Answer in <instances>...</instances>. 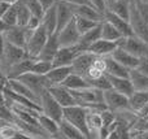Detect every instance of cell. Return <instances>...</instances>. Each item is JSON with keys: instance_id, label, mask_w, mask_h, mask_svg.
<instances>
[{"instance_id": "83f0119b", "label": "cell", "mask_w": 148, "mask_h": 139, "mask_svg": "<svg viewBox=\"0 0 148 139\" xmlns=\"http://www.w3.org/2000/svg\"><path fill=\"white\" fill-rule=\"evenodd\" d=\"M73 72L72 65H66V66H53L48 73L46 74V77L48 78L51 86L53 85H61L62 81Z\"/></svg>"}, {"instance_id": "cb8c5ba5", "label": "cell", "mask_w": 148, "mask_h": 139, "mask_svg": "<svg viewBox=\"0 0 148 139\" xmlns=\"http://www.w3.org/2000/svg\"><path fill=\"white\" fill-rule=\"evenodd\" d=\"M117 47V42H112V40H107V39H97L95 40L92 44H90L87 51L91 52L94 55L97 56H105V55H110L112 51Z\"/></svg>"}, {"instance_id": "8d00e7d4", "label": "cell", "mask_w": 148, "mask_h": 139, "mask_svg": "<svg viewBox=\"0 0 148 139\" xmlns=\"http://www.w3.org/2000/svg\"><path fill=\"white\" fill-rule=\"evenodd\" d=\"M74 22H75V27L81 35L84 34L86 31H88L90 29L95 27V26L99 23V22H96V21L88 20V18H84V17H79V16H74Z\"/></svg>"}, {"instance_id": "11a10c76", "label": "cell", "mask_w": 148, "mask_h": 139, "mask_svg": "<svg viewBox=\"0 0 148 139\" xmlns=\"http://www.w3.org/2000/svg\"><path fill=\"white\" fill-rule=\"evenodd\" d=\"M0 1H8V3H12L13 4V3H16L17 0H0Z\"/></svg>"}, {"instance_id": "9c48e42d", "label": "cell", "mask_w": 148, "mask_h": 139, "mask_svg": "<svg viewBox=\"0 0 148 139\" xmlns=\"http://www.w3.org/2000/svg\"><path fill=\"white\" fill-rule=\"evenodd\" d=\"M104 96V103L108 109L113 112H118L122 109H130L129 108V98L118 91L109 88V90L103 91Z\"/></svg>"}, {"instance_id": "d4e9b609", "label": "cell", "mask_w": 148, "mask_h": 139, "mask_svg": "<svg viewBox=\"0 0 148 139\" xmlns=\"http://www.w3.org/2000/svg\"><path fill=\"white\" fill-rule=\"evenodd\" d=\"M105 61V74L108 75H114V77H129V70L123 65H121L118 61H116L110 55H105L104 56Z\"/></svg>"}, {"instance_id": "4316f807", "label": "cell", "mask_w": 148, "mask_h": 139, "mask_svg": "<svg viewBox=\"0 0 148 139\" xmlns=\"http://www.w3.org/2000/svg\"><path fill=\"white\" fill-rule=\"evenodd\" d=\"M108 79H109L110 86H112L113 90L123 94V95H126L127 98L134 92V87H133V85H131L129 77H114V75H108Z\"/></svg>"}, {"instance_id": "30bf717a", "label": "cell", "mask_w": 148, "mask_h": 139, "mask_svg": "<svg viewBox=\"0 0 148 139\" xmlns=\"http://www.w3.org/2000/svg\"><path fill=\"white\" fill-rule=\"evenodd\" d=\"M30 33H31V29L26 27V26L13 25V26H9V27L3 33V36H4V40L25 48L26 40H27Z\"/></svg>"}, {"instance_id": "f6af8a7d", "label": "cell", "mask_w": 148, "mask_h": 139, "mask_svg": "<svg viewBox=\"0 0 148 139\" xmlns=\"http://www.w3.org/2000/svg\"><path fill=\"white\" fill-rule=\"evenodd\" d=\"M136 69H138L139 72H142L143 74L148 75V56L147 57H140V61H139Z\"/></svg>"}, {"instance_id": "d6986e66", "label": "cell", "mask_w": 148, "mask_h": 139, "mask_svg": "<svg viewBox=\"0 0 148 139\" xmlns=\"http://www.w3.org/2000/svg\"><path fill=\"white\" fill-rule=\"evenodd\" d=\"M95 56H96V55L91 53V52H88V51H82V52H79V53L77 55V57L74 59L73 64H72L73 72L83 77L84 73H86V70L88 69V66L92 64V61H94Z\"/></svg>"}, {"instance_id": "5bb4252c", "label": "cell", "mask_w": 148, "mask_h": 139, "mask_svg": "<svg viewBox=\"0 0 148 139\" xmlns=\"http://www.w3.org/2000/svg\"><path fill=\"white\" fill-rule=\"evenodd\" d=\"M48 91L51 92V95L56 99V101L62 107V108H64V107H69V105L77 104L72 91H70L69 88H66L65 86H62V85L49 86Z\"/></svg>"}, {"instance_id": "ab89813d", "label": "cell", "mask_w": 148, "mask_h": 139, "mask_svg": "<svg viewBox=\"0 0 148 139\" xmlns=\"http://www.w3.org/2000/svg\"><path fill=\"white\" fill-rule=\"evenodd\" d=\"M88 85L92 86V87L99 88V90H101V91H105V90H109V88H112V86H110V82H109V79H108V75L107 74L101 75V77L96 78V79L90 81Z\"/></svg>"}, {"instance_id": "7bdbcfd3", "label": "cell", "mask_w": 148, "mask_h": 139, "mask_svg": "<svg viewBox=\"0 0 148 139\" xmlns=\"http://www.w3.org/2000/svg\"><path fill=\"white\" fill-rule=\"evenodd\" d=\"M135 7L138 9L140 17L143 18V21L148 26V0H146V1H135Z\"/></svg>"}, {"instance_id": "9f6ffc18", "label": "cell", "mask_w": 148, "mask_h": 139, "mask_svg": "<svg viewBox=\"0 0 148 139\" xmlns=\"http://www.w3.org/2000/svg\"><path fill=\"white\" fill-rule=\"evenodd\" d=\"M144 118H146V120H147V121H148V113L146 114V116H144Z\"/></svg>"}, {"instance_id": "f1b7e54d", "label": "cell", "mask_w": 148, "mask_h": 139, "mask_svg": "<svg viewBox=\"0 0 148 139\" xmlns=\"http://www.w3.org/2000/svg\"><path fill=\"white\" fill-rule=\"evenodd\" d=\"M129 79L134 87V91H146L148 92V75L143 74L138 69L129 70Z\"/></svg>"}, {"instance_id": "ac0fdd59", "label": "cell", "mask_w": 148, "mask_h": 139, "mask_svg": "<svg viewBox=\"0 0 148 139\" xmlns=\"http://www.w3.org/2000/svg\"><path fill=\"white\" fill-rule=\"evenodd\" d=\"M56 7H57V25H56V33H57L73 20L74 14L69 7V3L65 1V0H56Z\"/></svg>"}, {"instance_id": "836d02e7", "label": "cell", "mask_w": 148, "mask_h": 139, "mask_svg": "<svg viewBox=\"0 0 148 139\" xmlns=\"http://www.w3.org/2000/svg\"><path fill=\"white\" fill-rule=\"evenodd\" d=\"M107 9L122 17L123 20L129 21V13H130V1L129 0H117L110 5H108Z\"/></svg>"}, {"instance_id": "277c9868", "label": "cell", "mask_w": 148, "mask_h": 139, "mask_svg": "<svg viewBox=\"0 0 148 139\" xmlns=\"http://www.w3.org/2000/svg\"><path fill=\"white\" fill-rule=\"evenodd\" d=\"M117 46L126 49L127 52H130L131 55L139 57V59L148 56V43L134 34L129 36H121L117 40Z\"/></svg>"}, {"instance_id": "74e56055", "label": "cell", "mask_w": 148, "mask_h": 139, "mask_svg": "<svg viewBox=\"0 0 148 139\" xmlns=\"http://www.w3.org/2000/svg\"><path fill=\"white\" fill-rule=\"evenodd\" d=\"M51 69H52V61H47V60H35L33 66H31L30 72L36 73V74H47Z\"/></svg>"}, {"instance_id": "7402d4cb", "label": "cell", "mask_w": 148, "mask_h": 139, "mask_svg": "<svg viewBox=\"0 0 148 139\" xmlns=\"http://www.w3.org/2000/svg\"><path fill=\"white\" fill-rule=\"evenodd\" d=\"M40 25L46 29V31L49 34L56 33V25H57V7L56 3L51 5L49 8L44 9L43 16L40 18Z\"/></svg>"}, {"instance_id": "c3c4849f", "label": "cell", "mask_w": 148, "mask_h": 139, "mask_svg": "<svg viewBox=\"0 0 148 139\" xmlns=\"http://www.w3.org/2000/svg\"><path fill=\"white\" fill-rule=\"evenodd\" d=\"M3 107H7L5 105V94L4 91H0V108H3Z\"/></svg>"}, {"instance_id": "e575fe53", "label": "cell", "mask_w": 148, "mask_h": 139, "mask_svg": "<svg viewBox=\"0 0 148 139\" xmlns=\"http://www.w3.org/2000/svg\"><path fill=\"white\" fill-rule=\"evenodd\" d=\"M16 7V13H17V25L20 26H26L30 20V10H29L27 5L25 4L23 0H17L16 3H13Z\"/></svg>"}, {"instance_id": "484cf974", "label": "cell", "mask_w": 148, "mask_h": 139, "mask_svg": "<svg viewBox=\"0 0 148 139\" xmlns=\"http://www.w3.org/2000/svg\"><path fill=\"white\" fill-rule=\"evenodd\" d=\"M5 87H8L9 90H12V91H14V92L20 94V95L26 96V98L31 99V100L36 101V103L39 104L38 96H36L35 94H34L33 91H31L30 88L25 85V83L21 82V81L17 79V78H7V86H5Z\"/></svg>"}, {"instance_id": "91938a15", "label": "cell", "mask_w": 148, "mask_h": 139, "mask_svg": "<svg viewBox=\"0 0 148 139\" xmlns=\"http://www.w3.org/2000/svg\"><path fill=\"white\" fill-rule=\"evenodd\" d=\"M129 1H130V0H129Z\"/></svg>"}, {"instance_id": "d590c367", "label": "cell", "mask_w": 148, "mask_h": 139, "mask_svg": "<svg viewBox=\"0 0 148 139\" xmlns=\"http://www.w3.org/2000/svg\"><path fill=\"white\" fill-rule=\"evenodd\" d=\"M121 33L112 25L110 22L103 20L101 21V38L107 39V40H112V42H117L121 38Z\"/></svg>"}, {"instance_id": "816d5d0a", "label": "cell", "mask_w": 148, "mask_h": 139, "mask_svg": "<svg viewBox=\"0 0 148 139\" xmlns=\"http://www.w3.org/2000/svg\"><path fill=\"white\" fill-rule=\"evenodd\" d=\"M7 86V78H0V91H4Z\"/></svg>"}, {"instance_id": "9a60e30c", "label": "cell", "mask_w": 148, "mask_h": 139, "mask_svg": "<svg viewBox=\"0 0 148 139\" xmlns=\"http://www.w3.org/2000/svg\"><path fill=\"white\" fill-rule=\"evenodd\" d=\"M86 124H87V130H88V139H99L100 130L103 127L101 117H100L99 112L94 111V109H87Z\"/></svg>"}, {"instance_id": "4fadbf2b", "label": "cell", "mask_w": 148, "mask_h": 139, "mask_svg": "<svg viewBox=\"0 0 148 139\" xmlns=\"http://www.w3.org/2000/svg\"><path fill=\"white\" fill-rule=\"evenodd\" d=\"M79 48L77 46L72 47H60L57 49L55 57L52 59V68L53 66H66V65H72L77 55L79 53Z\"/></svg>"}, {"instance_id": "ba28073f", "label": "cell", "mask_w": 148, "mask_h": 139, "mask_svg": "<svg viewBox=\"0 0 148 139\" xmlns=\"http://www.w3.org/2000/svg\"><path fill=\"white\" fill-rule=\"evenodd\" d=\"M129 22L133 29L134 35L139 36L140 39H143L144 42L148 43V26L143 21V18L140 17L138 9L135 7V0H130V13H129Z\"/></svg>"}, {"instance_id": "f5cc1de1", "label": "cell", "mask_w": 148, "mask_h": 139, "mask_svg": "<svg viewBox=\"0 0 148 139\" xmlns=\"http://www.w3.org/2000/svg\"><path fill=\"white\" fill-rule=\"evenodd\" d=\"M114 1H117V0H105V4H107V7H108V5H110L112 3H114Z\"/></svg>"}, {"instance_id": "44dd1931", "label": "cell", "mask_w": 148, "mask_h": 139, "mask_svg": "<svg viewBox=\"0 0 148 139\" xmlns=\"http://www.w3.org/2000/svg\"><path fill=\"white\" fill-rule=\"evenodd\" d=\"M34 61H35V60L30 59V57H25V59L14 62V64L10 65V66L5 70V77L7 78H18L20 75L30 72Z\"/></svg>"}, {"instance_id": "6f0895ef", "label": "cell", "mask_w": 148, "mask_h": 139, "mask_svg": "<svg viewBox=\"0 0 148 139\" xmlns=\"http://www.w3.org/2000/svg\"><path fill=\"white\" fill-rule=\"evenodd\" d=\"M135 1H146V0H135Z\"/></svg>"}, {"instance_id": "7dc6e473", "label": "cell", "mask_w": 148, "mask_h": 139, "mask_svg": "<svg viewBox=\"0 0 148 139\" xmlns=\"http://www.w3.org/2000/svg\"><path fill=\"white\" fill-rule=\"evenodd\" d=\"M12 5V3H8V1H0V17L9 9V7Z\"/></svg>"}, {"instance_id": "ee69618b", "label": "cell", "mask_w": 148, "mask_h": 139, "mask_svg": "<svg viewBox=\"0 0 148 139\" xmlns=\"http://www.w3.org/2000/svg\"><path fill=\"white\" fill-rule=\"evenodd\" d=\"M88 3L95 8L97 9L101 14H104V12L107 10V4H105V0H88Z\"/></svg>"}, {"instance_id": "db71d44e", "label": "cell", "mask_w": 148, "mask_h": 139, "mask_svg": "<svg viewBox=\"0 0 148 139\" xmlns=\"http://www.w3.org/2000/svg\"><path fill=\"white\" fill-rule=\"evenodd\" d=\"M0 78H7V77H5V74H4V72H3L1 68H0Z\"/></svg>"}, {"instance_id": "603a6c76", "label": "cell", "mask_w": 148, "mask_h": 139, "mask_svg": "<svg viewBox=\"0 0 148 139\" xmlns=\"http://www.w3.org/2000/svg\"><path fill=\"white\" fill-rule=\"evenodd\" d=\"M101 38V22H99L95 27L90 29L88 31H86L84 34H82L79 36V40L77 43V47L79 48V51H87L90 44H92L95 40Z\"/></svg>"}, {"instance_id": "1f68e13d", "label": "cell", "mask_w": 148, "mask_h": 139, "mask_svg": "<svg viewBox=\"0 0 148 139\" xmlns=\"http://www.w3.org/2000/svg\"><path fill=\"white\" fill-rule=\"evenodd\" d=\"M38 122H39V126L42 127V130H43L46 134H48L49 138H52L59 131V122L55 121L51 117L46 116V114L42 113V112L38 116Z\"/></svg>"}, {"instance_id": "d6a6232c", "label": "cell", "mask_w": 148, "mask_h": 139, "mask_svg": "<svg viewBox=\"0 0 148 139\" xmlns=\"http://www.w3.org/2000/svg\"><path fill=\"white\" fill-rule=\"evenodd\" d=\"M61 85L65 86L66 88H69V90H79V88H83V87L90 86L88 82H87L82 75L77 74V73H74V72H72L64 81H62Z\"/></svg>"}, {"instance_id": "7c38bea8", "label": "cell", "mask_w": 148, "mask_h": 139, "mask_svg": "<svg viewBox=\"0 0 148 139\" xmlns=\"http://www.w3.org/2000/svg\"><path fill=\"white\" fill-rule=\"evenodd\" d=\"M68 3H69V7L74 16L88 18V20L96 21V22H101L103 21V14L97 9H95L90 3H72V1Z\"/></svg>"}, {"instance_id": "8fae6325", "label": "cell", "mask_w": 148, "mask_h": 139, "mask_svg": "<svg viewBox=\"0 0 148 139\" xmlns=\"http://www.w3.org/2000/svg\"><path fill=\"white\" fill-rule=\"evenodd\" d=\"M57 39H59L60 47H72L77 46L79 40V36L81 34L78 33L75 27V22H74V18L68 23L66 26L61 29L60 31H57Z\"/></svg>"}, {"instance_id": "680465c9", "label": "cell", "mask_w": 148, "mask_h": 139, "mask_svg": "<svg viewBox=\"0 0 148 139\" xmlns=\"http://www.w3.org/2000/svg\"><path fill=\"white\" fill-rule=\"evenodd\" d=\"M0 117H3V113H1V112H0Z\"/></svg>"}, {"instance_id": "f35d334b", "label": "cell", "mask_w": 148, "mask_h": 139, "mask_svg": "<svg viewBox=\"0 0 148 139\" xmlns=\"http://www.w3.org/2000/svg\"><path fill=\"white\" fill-rule=\"evenodd\" d=\"M20 131L14 124H9L0 127V139H16V135Z\"/></svg>"}, {"instance_id": "bcb514c9", "label": "cell", "mask_w": 148, "mask_h": 139, "mask_svg": "<svg viewBox=\"0 0 148 139\" xmlns=\"http://www.w3.org/2000/svg\"><path fill=\"white\" fill-rule=\"evenodd\" d=\"M39 26H40V18L36 17V16H33V14H31V16H30V20H29L27 25H26V27H29V29H31V30H34V29L39 27Z\"/></svg>"}, {"instance_id": "ffe728a7", "label": "cell", "mask_w": 148, "mask_h": 139, "mask_svg": "<svg viewBox=\"0 0 148 139\" xmlns=\"http://www.w3.org/2000/svg\"><path fill=\"white\" fill-rule=\"evenodd\" d=\"M60 48V43L59 39H57V34H49L48 38H47V42L44 43L43 48H42L39 56L36 57V60H47V61H52V59L55 57L57 49Z\"/></svg>"}, {"instance_id": "7a4b0ae2", "label": "cell", "mask_w": 148, "mask_h": 139, "mask_svg": "<svg viewBox=\"0 0 148 139\" xmlns=\"http://www.w3.org/2000/svg\"><path fill=\"white\" fill-rule=\"evenodd\" d=\"M47 38H48V33H47L46 29L42 25L39 27L31 30L30 35H29L26 44H25V51H26L27 57L36 60V57L39 56L42 48H43L44 43L47 42Z\"/></svg>"}, {"instance_id": "52a82bcc", "label": "cell", "mask_w": 148, "mask_h": 139, "mask_svg": "<svg viewBox=\"0 0 148 139\" xmlns=\"http://www.w3.org/2000/svg\"><path fill=\"white\" fill-rule=\"evenodd\" d=\"M17 79H20L21 82L25 83L38 96V99L40 96V94L51 86V83H49L48 78L46 77V74H36V73H33V72L25 73V74L20 75Z\"/></svg>"}, {"instance_id": "f907efd6", "label": "cell", "mask_w": 148, "mask_h": 139, "mask_svg": "<svg viewBox=\"0 0 148 139\" xmlns=\"http://www.w3.org/2000/svg\"><path fill=\"white\" fill-rule=\"evenodd\" d=\"M3 49H4V36L0 33V57H1V55H3Z\"/></svg>"}, {"instance_id": "b9f144b4", "label": "cell", "mask_w": 148, "mask_h": 139, "mask_svg": "<svg viewBox=\"0 0 148 139\" xmlns=\"http://www.w3.org/2000/svg\"><path fill=\"white\" fill-rule=\"evenodd\" d=\"M100 113V117H101V122H103V126L105 127H109L110 125L114 122L116 120V113L110 109H103V111L99 112Z\"/></svg>"}, {"instance_id": "2e32d148", "label": "cell", "mask_w": 148, "mask_h": 139, "mask_svg": "<svg viewBox=\"0 0 148 139\" xmlns=\"http://www.w3.org/2000/svg\"><path fill=\"white\" fill-rule=\"evenodd\" d=\"M103 20L112 23V25L120 31L122 36H129V35H133L134 34L133 29H131V26H130V22H129L127 20H123L120 16L114 14V13L110 12V10H108V9L105 10L104 14H103Z\"/></svg>"}, {"instance_id": "f546056e", "label": "cell", "mask_w": 148, "mask_h": 139, "mask_svg": "<svg viewBox=\"0 0 148 139\" xmlns=\"http://www.w3.org/2000/svg\"><path fill=\"white\" fill-rule=\"evenodd\" d=\"M148 103V92L146 91H134L129 96V108L136 114L143 109V107Z\"/></svg>"}, {"instance_id": "6da1fadb", "label": "cell", "mask_w": 148, "mask_h": 139, "mask_svg": "<svg viewBox=\"0 0 148 139\" xmlns=\"http://www.w3.org/2000/svg\"><path fill=\"white\" fill-rule=\"evenodd\" d=\"M86 114H87V109L84 107L79 105V104H74V105L64 107L62 108V118L65 121L70 122L72 125H74L77 129H79L82 134L84 135V138L88 139Z\"/></svg>"}, {"instance_id": "3957f363", "label": "cell", "mask_w": 148, "mask_h": 139, "mask_svg": "<svg viewBox=\"0 0 148 139\" xmlns=\"http://www.w3.org/2000/svg\"><path fill=\"white\" fill-rule=\"evenodd\" d=\"M75 99L77 104L88 108L95 103H104V96H103V91L92 86H87V87L79 88V90H70Z\"/></svg>"}, {"instance_id": "8992f818", "label": "cell", "mask_w": 148, "mask_h": 139, "mask_svg": "<svg viewBox=\"0 0 148 139\" xmlns=\"http://www.w3.org/2000/svg\"><path fill=\"white\" fill-rule=\"evenodd\" d=\"M39 105H40L42 113H44L46 116L51 117L57 122H60L62 120V107L51 95L48 88L44 90L39 96Z\"/></svg>"}, {"instance_id": "60d3db41", "label": "cell", "mask_w": 148, "mask_h": 139, "mask_svg": "<svg viewBox=\"0 0 148 139\" xmlns=\"http://www.w3.org/2000/svg\"><path fill=\"white\" fill-rule=\"evenodd\" d=\"M0 18H1V20L4 21V22L7 23L8 26L17 25V13H16V7H14V4L10 5L9 9H8L7 12H5Z\"/></svg>"}, {"instance_id": "4dcf8cb0", "label": "cell", "mask_w": 148, "mask_h": 139, "mask_svg": "<svg viewBox=\"0 0 148 139\" xmlns=\"http://www.w3.org/2000/svg\"><path fill=\"white\" fill-rule=\"evenodd\" d=\"M59 131L62 134L64 139H86L81 133V130L77 129L70 122L65 121L64 118L59 122Z\"/></svg>"}, {"instance_id": "5b68a950", "label": "cell", "mask_w": 148, "mask_h": 139, "mask_svg": "<svg viewBox=\"0 0 148 139\" xmlns=\"http://www.w3.org/2000/svg\"><path fill=\"white\" fill-rule=\"evenodd\" d=\"M25 57H27V55H26V51L23 47H18L16 44H12L9 42L4 40V49H3V55L0 57V68L3 69V72L5 74V70L10 65L25 59Z\"/></svg>"}, {"instance_id": "681fc988", "label": "cell", "mask_w": 148, "mask_h": 139, "mask_svg": "<svg viewBox=\"0 0 148 139\" xmlns=\"http://www.w3.org/2000/svg\"><path fill=\"white\" fill-rule=\"evenodd\" d=\"M8 27H9V26H8V25H7V23H5V22H4V21H3V20H1V18H0V33H1V34H3V33H4V31H5V30H7V29H8Z\"/></svg>"}, {"instance_id": "e0dca14e", "label": "cell", "mask_w": 148, "mask_h": 139, "mask_svg": "<svg viewBox=\"0 0 148 139\" xmlns=\"http://www.w3.org/2000/svg\"><path fill=\"white\" fill-rule=\"evenodd\" d=\"M110 56H112L116 61L120 62L121 65L127 68V69H135V68L138 66L139 61H140L139 57L134 56V55H131L130 52H127L126 49L121 48V47H118V46L112 51Z\"/></svg>"}]
</instances>
